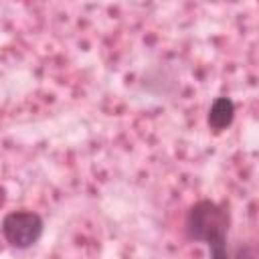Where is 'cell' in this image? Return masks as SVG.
<instances>
[{
    "mask_svg": "<svg viewBox=\"0 0 259 259\" xmlns=\"http://www.w3.org/2000/svg\"><path fill=\"white\" fill-rule=\"evenodd\" d=\"M186 235L208 247V259H239L229 253L227 235L231 227V210L225 202L202 198L194 202L186 214Z\"/></svg>",
    "mask_w": 259,
    "mask_h": 259,
    "instance_id": "6da1fadb",
    "label": "cell"
},
{
    "mask_svg": "<svg viewBox=\"0 0 259 259\" xmlns=\"http://www.w3.org/2000/svg\"><path fill=\"white\" fill-rule=\"evenodd\" d=\"M4 241L14 249H30L38 243L45 231V221L34 210H12L0 225Z\"/></svg>",
    "mask_w": 259,
    "mask_h": 259,
    "instance_id": "7a4b0ae2",
    "label": "cell"
},
{
    "mask_svg": "<svg viewBox=\"0 0 259 259\" xmlns=\"http://www.w3.org/2000/svg\"><path fill=\"white\" fill-rule=\"evenodd\" d=\"M235 119V103L231 97H217L212 103H210V109H208V115H206V121H208V127L214 130V132H223L227 130Z\"/></svg>",
    "mask_w": 259,
    "mask_h": 259,
    "instance_id": "3957f363",
    "label": "cell"
}]
</instances>
